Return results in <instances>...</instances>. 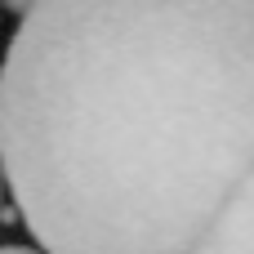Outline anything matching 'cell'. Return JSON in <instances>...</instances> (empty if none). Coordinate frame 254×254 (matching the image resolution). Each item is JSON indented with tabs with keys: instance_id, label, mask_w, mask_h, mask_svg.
<instances>
[{
	"instance_id": "1",
	"label": "cell",
	"mask_w": 254,
	"mask_h": 254,
	"mask_svg": "<svg viewBox=\"0 0 254 254\" xmlns=\"http://www.w3.org/2000/svg\"><path fill=\"white\" fill-rule=\"evenodd\" d=\"M0 170L49 254H196L254 174V0H36Z\"/></svg>"
},
{
	"instance_id": "2",
	"label": "cell",
	"mask_w": 254,
	"mask_h": 254,
	"mask_svg": "<svg viewBox=\"0 0 254 254\" xmlns=\"http://www.w3.org/2000/svg\"><path fill=\"white\" fill-rule=\"evenodd\" d=\"M196 254H254V174L228 201V210L219 214V223L210 228Z\"/></svg>"
},
{
	"instance_id": "3",
	"label": "cell",
	"mask_w": 254,
	"mask_h": 254,
	"mask_svg": "<svg viewBox=\"0 0 254 254\" xmlns=\"http://www.w3.org/2000/svg\"><path fill=\"white\" fill-rule=\"evenodd\" d=\"M0 254H49V250H36V246H18V241H9Z\"/></svg>"
},
{
	"instance_id": "4",
	"label": "cell",
	"mask_w": 254,
	"mask_h": 254,
	"mask_svg": "<svg viewBox=\"0 0 254 254\" xmlns=\"http://www.w3.org/2000/svg\"><path fill=\"white\" fill-rule=\"evenodd\" d=\"M31 4H36V0H4V9H9V13H18V18H22Z\"/></svg>"
}]
</instances>
